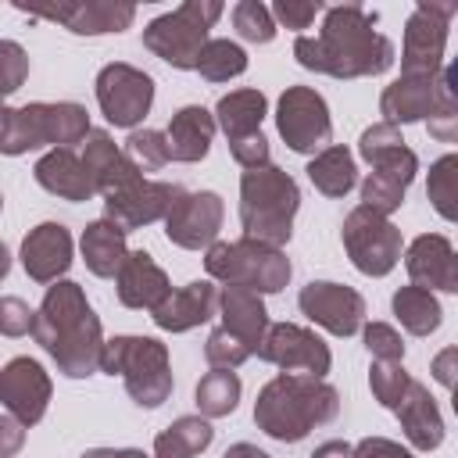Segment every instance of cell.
<instances>
[{
	"mask_svg": "<svg viewBox=\"0 0 458 458\" xmlns=\"http://www.w3.org/2000/svg\"><path fill=\"white\" fill-rule=\"evenodd\" d=\"M318 36H297L293 57L301 68L333 75V79H361L383 75L394 64V43L376 32V11L361 4H340L322 11Z\"/></svg>",
	"mask_w": 458,
	"mask_h": 458,
	"instance_id": "6da1fadb",
	"label": "cell"
},
{
	"mask_svg": "<svg viewBox=\"0 0 458 458\" xmlns=\"http://www.w3.org/2000/svg\"><path fill=\"white\" fill-rule=\"evenodd\" d=\"M32 336L54 358L57 372H64L68 379H86L100 365L104 329L86 301V290L72 279H57L47 286L36 308Z\"/></svg>",
	"mask_w": 458,
	"mask_h": 458,
	"instance_id": "7a4b0ae2",
	"label": "cell"
},
{
	"mask_svg": "<svg viewBox=\"0 0 458 458\" xmlns=\"http://www.w3.org/2000/svg\"><path fill=\"white\" fill-rule=\"evenodd\" d=\"M336 415H340V394L315 376L279 372L258 390L254 401L258 429L279 444H297L315 426H326Z\"/></svg>",
	"mask_w": 458,
	"mask_h": 458,
	"instance_id": "3957f363",
	"label": "cell"
},
{
	"mask_svg": "<svg viewBox=\"0 0 458 458\" xmlns=\"http://www.w3.org/2000/svg\"><path fill=\"white\" fill-rule=\"evenodd\" d=\"M301 208V186L272 161L240 175V225L247 240L286 247L293 236V215Z\"/></svg>",
	"mask_w": 458,
	"mask_h": 458,
	"instance_id": "277c9868",
	"label": "cell"
},
{
	"mask_svg": "<svg viewBox=\"0 0 458 458\" xmlns=\"http://www.w3.org/2000/svg\"><path fill=\"white\" fill-rule=\"evenodd\" d=\"M89 136V114L75 100H36L25 107L0 104V154L18 157L39 147H75Z\"/></svg>",
	"mask_w": 458,
	"mask_h": 458,
	"instance_id": "5b68a950",
	"label": "cell"
},
{
	"mask_svg": "<svg viewBox=\"0 0 458 458\" xmlns=\"http://www.w3.org/2000/svg\"><path fill=\"white\" fill-rule=\"evenodd\" d=\"M100 372L122 376L129 397L140 408H161L172 397V358L168 347L154 336H111L100 347Z\"/></svg>",
	"mask_w": 458,
	"mask_h": 458,
	"instance_id": "8992f818",
	"label": "cell"
},
{
	"mask_svg": "<svg viewBox=\"0 0 458 458\" xmlns=\"http://www.w3.org/2000/svg\"><path fill=\"white\" fill-rule=\"evenodd\" d=\"M204 268L211 279H218L225 286H243L254 293H279L293 276V265L279 247H268V243H258L247 236H240L233 243L215 240L204 250Z\"/></svg>",
	"mask_w": 458,
	"mask_h": 458,
	"instance_id": "52a82bcc",
	"label": "cell"
},
{
	"mask_svg": "<svg viewBox=\"0 0 458 458\" xmlns=\"http://www.w3.org/2000/svg\"><path fill=\"white\" fill-rule=\"evenodd\" d=\"M222 11L225 7L218 0H186L175 11L157 14L143 29V47L165 64L179 72H193L204 43L211 39V25L222 18Z\"/></svg>",
	"mask_w": 458,
	"mask_h": 458,
	"instance_id": "ba28073f",
	"label": "cell"
},
{
	"mask_svg": "<svg viewBox=\"0 0 458 458\" xmlns=\"http://www.w3.org/2000/svg\"><path fill=\"white\" fill-rule=\"evenodd\" d=\"M340 240H344V250H347L351 265L361 276H372V279L394 272V265L401 261V247H404L401 229L390 218H383V215H376L361 204L354 211H347Z\"/></svg>",
	"mask_w": 458,
	"mask_h": 458,
	"instance_id": "9c48e42d",
	"label": "cell"
},
{
	"mask_svg": "<svg viewBox=\"0 0 458 458\" xmlns=\"http://www.w3.org/2000/svg\"><path fill=\"white\" fill-rule=\"evenodd\" d=\"M276 129L293 154H318L333 143L326 97L311 86H286L276 104Z\"/></svg>",
	"mask_w": 458,
	"mask_h": 458,
	"instance_id": "30bf717a",
	"label": "cell"
},
{
	"mask_svg": "<svg viewBox=\"0 0 458 458\" xmlns=\"http://www.w3.org/2000/svg\"><path fill=\"white\" fill-rule=\"evenodd\" d=\"M97 104H100V114L114 125V129H136L147 114H150V104H154V79L136 68V64H125V61H111L97 72Z\"/></svg>",
	"mask_w": 458,
	"mask_h": 458,
	"instance_id": "8fae6325",
	"label": "cell"
},
{
	"mask_svg": "<svg viewBox=\"0 0 458 458\" xmlns=\"http://www.w3.org/2000/svg\"><path fill=\"white\" fill-rule=\"evenodd\" d=\"M458 4H415L401 43V75H437L444 68V47Z\"/></svg>",
	"mask_w": 458,
	"mask_h": 458,
	"instance_id": "7c38bea8",
	"label": "cell"
},
{
	"mask_svg": "<svg viewBox=\"0 0 458 458\" xmlns=\"http://www.w3.org/2000/svg\"><path fill=\"white\" fill-rule=\"evenodd\" d=\"M261 361L293 372V376H315L322 379L333 365V354L326 347L322 336H315L311 329L297 326V322H268L261 347L254 351Z\"/></svg>",
	"mask_w": 458,
	"mask_h": 458,
	"instance_id": "4fadbf2b",
	"label": "cell"
},
{
	"mask_svg": "<svg viewBox=\"0 0 458 458\" xmlns=\"http://www.w3.org/2000/svg\"><path fill=\"white\" fill-rule=\"evenodd\" d=\"M297 308L333 336H354L365 322V297L354 286L329 279H311L308 286H301Z\"/></svg>",
	"mask_w": 458,
	"mask_h": 458,
	"instance_id": "5bb4252c",
	"label": "cell"
},
{
	"mask_svg": "<svg viewBox=\"0 0 458 458\" xmlns=\"http://www.w3.org/2000/svg\"><path fill=\"white\" fill-rule=\"evenodd\" d=\"M222 218H225V204L215 190H197V193L182 190V197L165 215V236L182 250H208L218 240Z\"/></svg>",
	"mask_w": 458,
	"mask_h": 458,
	"instance_id": "9a60e30c",
	"label": "cell"
},
{
	"mask_svg": "<svg viewBox=\"0 0 458 458\" xmlns=\"http://www.w3.org/2000/svg\"><path fill=\"white\" fill-rule=\"evenodd\" d=\"M179 197H182V186L161 182V179H143L140 175L125 190L104 197V218L114 222L122 233H132V229H143V225L165 218Z\"/></svg>",
	"mask_w": 458,
	"mask_h": 458,
	"instance_id": "2e32d148",
	"label": "cell"
},
{
	"mask_svg": "<svg viewBox=\"0 0 458 458\" xmlns=\"http://www.w3.org/2000/svg\"><path fill=\"white\" fill-rule=\"evenodd\" d=\"M54 383L47 376V369L36 358H11L0 369V404L7 408V415H14L25 429L36 426L47 415Z\"/></svg>",
	"mask_w": 458,
	"mask_h": 458,
	"instance_id": "e0dca14e",
	"label": "cell"
},
{
	"mask_svg": "<svg viewBox=\"0 0 458 458\" xmlns=\"http://www.w3.org/2000/svg\"><path fill=\"white\" fill-rule=\"evenodd\" d=\"M29 18H47L64 25L75 36H107V32H125L136 18L132 4H114V0H64L50 7H18Z\"/></svg>",
	"mask_w": 458,
	"mask_h": 458,
	"instance_id": "ac0fdd59",
	"label": "cell"
},
{
	"mask_svg": "<svg viewBox=\"0 0 458 458\" xmlns=\"http://www.w3.org/2000/svg\"><path fill=\"white\" fill-rule=\"evenodd\" d=\"M404 268L411 276V286H422V290H444V293H454L458 290V258H454V247L444 233H422L408 243L404 250Z\"/></svg>",
	"mask_w": 458,
	"mask_h": 458,
	"instance_id": "d6986e66",
	"label": "cell"
},
{
	"mask_svg": "<svg viewBox=\"0 0 458 458\" xmlns=\"http://www.w3.org/2000/svg\"><path fill=\"white\" fill-rule=\"evenodd\" d=\"M72 233L61 222H39L21 240V268L32 283H57L72 268Z\"/></svg>",
	"mask_w": 458,
	"mask_h": 458,
	"instance_id": "ffe728a7",
	"label": "cell"
},
{
	"mask_svg": "<svg viewBox=\"0 0 458 458\" xmlns=\"http://www.w3.org/2000/svg\"><path fill=\"white\" fill-rule=\"evenodd\" d=\"M114 290H118V301L132 311H154L168 293H172V283L165 276V268L147 254V250H129L122 268L114 272Z\"/></svg>",
	"mask_w": 458,
	"mask_h": 458,
	"instance_id": "44dd1931",
	"label": "cell"
},
{
	"mask_svg": "<svg viewBox=\"0 0 458 458\" xmlns=\"http://www.w3.org/2000/svg\"><path fill=\"white\" fill-rule=\"evenodd\" d=\"M215 308H218V290L211 286V279H193L182 290H172L150 311V318L165 333H186V329L204 326L215 315Z\"/></svg>",
	"mask_w": 458,
	"mask_h": 458,
	"instance_id": "7402d4cb",
	"label": "cell"
},
{
	"mask_svg": "<svg viewBox=\"0 0 458 458\" xmlns=\"http://www.w3.org/2000/svg\"><path fill=\"white\" fill-rule=\"evenodd\" d=\"M82 165H86V172L93 179V190L100 197H111V193H118V190H125L129 182L140 179V172L132 168L125 150L104 129H89V136L82 140Z\"/></svg>",
	"mask_w": 458,
	"mask_h": 458,
	"instance_id": "603a6c76",
	"label": "cell"
},
{
	"mask_svg": "<svg viewBox=\"0 0 458 458\" xmlns=\"http://www.w3.org/2000/svg\"><path fill=\"white\" fill-rule=\"evenodd\" d=\"M358 154H361V161L372 165V172L390 175V179H397V182H404V186H411V179H415V172H419L415 150L404 147L401 129H394V125H386V122H376V125H369V129L361 132Z\"/></svg>",
	"mask_w": 458,
	"mask_h": 458,
	"instance_id": "cb8c5ba5",
	"label": "cell"
},
{
	"mask_svg": "<svg viewBox=\"0 0 458 458\" xmlns=\"http://www.w3.org/2000/svg\"><path fill=\"white\" fill-rule=\"evenodd\" d=\"M32 175H36V182H39L47 193H54V197H61V200L82 204V200H93V197H97L93 179H89L82 157H79L75 150H68V147L47 150V154L32 165Z\"/></svg>",
	"mask_w": 458,
	"mask_h": 458,
	"instance_id": "d4e9b609",
	"label": "cell"
},
{
	"mask_svg": "<svg viewBox=\"0 0 458 458\" xmlns=\"http://www.w3.org/2000/svg\"><path fill=\"white\" fill-rule=\"evenodd\" d=\"M394 411H397V422H401V429H404V437L415 451H437L444 444V433H447L444 415H440L433 394L419 379L408 383V390H404V397L397 401Z\"/></svg>",
	"mask_w": 458,
	"mask_h": 458,
	"instance_id": "484cf974",
	"label": "cell"
},
{
	"mask_svg": "<svg viewBox=\"0 0 458 458\" xmlns=\"http://www.w3.org/2000/svg\"><path fill=\"white\" fill-rule=\"evenodd\" d=\"M218 315H222V329L233 333L250 354L261 347L265 329H268V311L261 293L243 290V286H222L218 290Z\"/></svg>",
	"mask_w": 458,
	"mask_h": 458,
	"instance_id": "4316f807",
	"label": "cell"
},
{
	"mask_svg": "<svg viewBox=\"0 0 458 458\" xmlns=\"http://www.w3.org/2000/svg\"><path fill=\"white\" fill-rule=\"evenodd\" d=\"M215 114L200 104H186L179 107L172 118H168V129H165V143H168V157L172 161H182V165H193V161H204L208 150H211V140H215Z\"/></svg>",
	"mask_w": 458,
	"mask_h": 458,
	"instance_id": "83f0119b",
	"label": "cell"
},
{
	"mask_svg": "<svg viewBox=\"0 0 458 458\" xmlns=\"http://www.w3.org/2000/svg\"><path fill=\"white\" fill-rule=\"evenodd\" d=\"M437 79V75H433ZM433 79L429 75H401L379 97V114L386 125H411L422 122L433 107Z\"/></svg>",
	"mask_w": 458,
	"mask_h": 458,
	"instance_id": "f1b7e54d",
	"label": "cell"
},
{
	"mask_svg": "<svg viewBox=\"0 0 458 458\" xmlns=\"http://www.w3.org/2000/svg\"><path fill=\"white\" fill-rule=\"evenodd\" d=\"M265 114H268V100L261 89H233L215 104V125L225 132L229 143L261 132Z\"/></svg>",
	"mask_w": 458,
	"mask_h": 458,
	"instance_id": "f546056e",
	"label": "cell"
},
{
	"mask_svg": "<svg viewBox=\"0 0 458 458\" xmlns=\"http://www.w3.org/2000/svg\"><path fill=\"white\" fill-rule=\"evenodd\" d=\"M79 250H82V261L93 276L100 279H114V272L122 268L129 247H125V233L107 222V218H97L82 229V240H79Z\"/></svg>",
	"mask_w": 458,
	"mask_h": 458,
	"instance_id": "4dcf8cb0",
	"label": "cell"
},
{
	"mask_svg": "<svg viewBox=\"0 0 458 458\" xmlns=\"http://www.w3.org/2000/svg\"><path fill=\"white\" fill-rule=\"evenodd\" d=\"M308 179L322 197H347L358 182V168H354V154L340 143H329L326 150H318L308 161Z\"/></svg>",
	"mask_w": 458,
	"mask_h": 458,
	"instance_id": "1f68e13d",
	"label": "cell"
},
{
	"mask_svg": "<svg viewBox=\"0 0 458 458\" xmlns=\"http://www.w3.org/2000/svg\"><path fill=\"white\" fill-rule=\"evenodd\" d=\"M211 440L215 429L204 415H182L154 437V458H197L200 451L211 447Z\"/></svg>",
	"mask_w": 458,
	"mask_h": 458,
	"instance_id": "d6a6232c",
	"label": "cell"
},
{
	"mask_svg": "<svg viewBox=\"0 0 458 458\" xmlns=\"http://www.w3.org/2000/svg\"><path fill=\"white\" fill-rule=\"evenodd\" d=\"M394 308V318L411 333V336H429L440 329L444 322V308L437 301V293L422 290V286H401L390 301Z\"/></svg>",
	"mask_w": 458,
	"mask_h": 458,
	"instance_id": "836d02e7",
	"label": "cell"
},
{
	"mask_svg": "<svg viewBox=\"0 0 458 458\" xmlns=\"http://www.w3.org/2000/svg\"><path fill=\"white\" fill-rule=\"evenodd\" d=\"M240 376L233 369H211L200 376L197 390H193V404L204 419H225L236 411L240 404Z\"/></svg>",
	"mask_w": 458,
	"mask_h": 458,
	"instance_id": "e575fe53",
	"label": "cell"
},
{
	"mask_svg": "<svg viewBox=\"0 0 458 458\" xmlns=\"http://www.w3.org/2000/svg\"><path fill=\"white\" fill-rule=\"evenodd\" d=\"M429 136L440 143L458 140V86H454V68L444 64L433 79V107H429Z\"/></svg>",
	"mask_w": 458,
	"mask_h": 458,
	"instance_id": "d590c367",
	"label": "cell"
},
{
	"mask_svg": "<svg viewBox=\"0 0 458 458\" xmlns=\"http://www.w3.org/2000/svg\"><path fill=\"white\" fill-rule=\"evenodd\" d=\"M193 72H200V79H208V82H229L247 72V54L233 39H208Z\"/></svg>",
	"mask_w": 458,
	"mask_h": 458,
	"instance_id": "8d00e7d4",
	"label": "cell"
},
{
	"mask_svg": "<svg viewBox=\"0 0 458 458\" xmlns=\"http://www.w3.org/2000/svg\"><path fill=\"white\" fill-rule=\"evenodd\" d=\"M426 197H429V204L437 208V215L444 222L458 218V154H444L429 165Z\"/></svg>",
	"mask_w": 458,
	"mask_h": 458,
	"instance_id": "74e56055",
	"label": "cell"
},
{
	"mask_svg": "<svg viewBox=\"0 0 458 458\" xmlns=\"http://www.w3.org/2000/svg\"><path fill=\"white\" fill-rule=\"evenodd\" d=\"M125 157L132 161V168L143 175V172H157L165 168L172 157H168V143H165V132L157 129H132L129 140H125Z\"/></svg>",
	"mask_w": 458,
	"mask_h": 458,
	"instance_id": "f35d334b",
	"label": "cell"
},
{
	"mask_svg": "<svg viewBox=\"0 0 458 458\" xmlns=\"http://www.w3.org/2000/svg\"><path fill=\"white\" fill-rule=\"evenodd\" d=\"M233 29L247 43H272L276 39V21L261 0H240L233 7Z\"/></svg>",
	"mask_w": 458,
	"mask_h": 458,
	"instance_id": "ab89813d",
	"label": "cell"
},
{
	"mask_svg": "<svg viewBox=\"0 0 458 458\" xmlns=\"http://www.w3.org/2000/svg\"><path fill=\"white\" fill-rule=\"evenodd\" d=\"M411 376L401 361H372L369 369V386H372V397L383 404V408H397V401L404 397Z\"/></svg>",
	"mask_w": 458,
	"mask_h": 458,
	"instance_id": "60d3db41",
	"label": "cell"
},
{
	"mask_svg": "<svg viewBox=\"0 0 458 458\" xmlns=\"http://www.w3.org/2000/svg\"><path fill=\"white\" fill-rule=\"evenodd\" d=\"M29 79V54L14 39H0V104L4 97L18 93Z\"/></svg>",
	"mask_w": 458,
	"mask_h": 458,
	"instance_id": "b9f144b4",
	"label": "cell"
},
{
	"mask_svg": "<svg viewBox=\"0 0 458 458\" xmlns=\"http://www.w3.org/2000/svg\"><path fill=\"white\" fill-rule=\"evenodd\" d=\"M204 358H208L211 369H240V365L250 358V351H247L233 333H225V329L218 326V329H211L208 340H204Z\"/></svg>",
	"mask_w": 458,
	"mask_h": 458,
	"instance_id": "7bdbcfd3",
	"label": "cell"
},
{
	"mask_svg": "<svg viewBox=\"0 0 458 458\" xmlns=\"http://www.w3.org/2000/svg\"><path fill=\"white\" fill-rule=\"evenodd\" d=\"M361 340H365L372 361H401L404 358V340L386 322H361Z\"/></svg>",
	"mask_w": 458,
	"mask_h": 458,
	"instance_id": "ee69618b",
	"label": "cell"
},
{
	"mask_svg": "<svg viewBox=\"0 0 458 458\" xmlns=\"http://www.w3.org/2000/svg\"><path fill=\"white\" fill-rule=\"evenodd\" d=\"M322 11H326L322 0H276V7H268L272 21L293 29V32L308 29V25L315 21V14H322Z\"/></svg>",
	"mask_w": 458,
	"mask_h": 458,
	"instance_id": "f6af8a7d",
	"label": "cell"
},
{
	"mask_svg": "<svg viewBox=\"0 0 458 458\" xmlns=\"http://www.w3.org/2000/svg\"><path fill=\"white\" fill-rule=\"evenodd\" d=\"M36 311L21 301V297H0V336H25L32 333Z\"/></svg>",
	"mask_w": 458,
	"mask_h": 458,
	"instance_id": "bcb514c9",
	"label": "cell"
},
{
	"mask_svg": "<svg viewBox=\"0 0 458 458\" xmlns=\"http://www.w3.org/2000/svg\"><path fill=\"white\" fill-rule=\"evenodd\" d=\"M354 458H415V454L390 437H361L354 444Z\"/></svg>",
	"mask_w": 458,
	"mask_h": 458,
	"instance_id": "7dc6e473",
	"label": "cell"
},
{
	"mask_svg": "<svg viewBox=\"0 0 458 458\" xmlns=\"http://www.w3.org/2000/svg\"><path fill=\"white\" fill-rule=\"evenodd\" d=\"M25 447V426L14 415H0V458H14Z\"/></svg>",
	"mask_w": 458,
	"mask_h": 458,
	"instance_id": "c3c4849f",
	"label": "cell"
},
{
	"mask_svg": "<svg viewBox=\"0 0 458 458\" xmlns=\"http://www.w3.org/2000/svg\"><path fill=\"white\" fill-rule=\"evenodd\" d=\"M454 361H458V347H444L437 358H433V376L440 386H454Z\"/></svg>",
	"mask_w": 458,
	"mask_h": 458,
	"instance_id": "681fc988",
	"label": "cell"
},
{
	"mask_svg": "<svg viewBox=\"0 0 458 458\" xmlns=\"http://www.w3.org/2000/svg\"><path fill=\"white\" fill-rule=\"evenodd\" d=\"M311 458H354V444L347 440H326L311 451Z\"/></svg>",
	"mask_w": 458,
	"mask_h": 458,
	"instance_id": "f907efd6",
	"label": "cell"
},
{
	"mask_svg": "<svg viewBox=\"0 0 458 458\" xmlns=\"http://www.w3.org/2000/svg\"><path fill=\"white\" fill-rule=\"evenodd\" d=\"M79 458H150V454H143L140 447H89Z\"/></svg>",
	"mask_w": 458,
	"mask_h": 458,
	"instance_id": "816d5d0a",
	"label": "cell"
},
{
	"mask_svg": "<svg viewBox=\"0 0 458 458\" xmlns=\"http://www.w3.org/2000/svg\"><path fill=\"white\" fill-rule=\"evenodd\" d=\"M222 458H268L261 447H254V444H233Z\"/></svg>",
	"mask_w": 458,
	"mask_h": 458,
	"instance_id": "f5cc1de1",
	"label": "cell"
},
{
	"mask_svg": "<svg viewBox=\"0 0 458 458\" xmlns=\"http://www.w3.org/2000/svg\"><path fill=\"white\" fill-rule=\"evenodd\" d=\"M7 272H11V250H7L4 240H0V279H7Z\"/></svg>",
	"mask_w": 458,
	"mask_h": 458,
	"instance_id": "db71d44e",
	"label": "cell"
},
{
	"mask_svg": "<svg viewBox=\"0 0 458 458\" xmlns=\"http://www.w3.org/2000/svg\"><path fill=\"white\" fill-rule=\"evenodd\" d=\"M0 208H4V197H0Z\"/></svg>",
	"mask_w": 458,
	"mask_h": 458,
	"instance_id": "11a10c76",
	"label": "cell"
}]
</instances>
